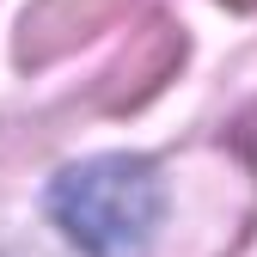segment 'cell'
<instances>
[{
	"label": "cell",
	"instance_id": "cell-2",
	"mask_svg": "<svg viewBox=\"0 0 257 257\" xmlns=\"http://www.w3.org/2000/svg\"><path fill=\"white\" fill-rule=\"evenodd\" d=\"M135 0H31L25 19H19V43L13 55L25 68H49V61L74 55L80 43H92L104 25L128 19Z\"/></svg>",
	"mask_w": 257,
	"mask_h": 257
},
{
	"label": "cell",
	"instance_id": "cell-1",
	"mask_svg": "<svg viewBox=\"0 0 257 257\" xmlns=\"http://www.w3.org/2000/svg\"><path fill=\"white\" fill-rule=\"evenodd\" d=\"M49 208L86 257H147L159 214H166V190L147 159L104 153L61 172L49 190Z\"/></svg>",
	"mask_w": 257,
	"mask_h": 257
},
{
	"label": "cell",
	"instance_id": "cell-3",
	"mask_svg": "<svg viewBox=\"0 0 257 257\" xmlns=\"http://www.w3.org/2000/svg\"><path fill=\"white\" fill-rule=\"evenodd\" d=\"M178 61H184V31L172 19H147V31H135L128 49L104 68V80H98V110L122 116V110L147 104L153 92L178 74Z\"/></svg>",
	"mask_w": 257,
	"mask_h": 257
},
{
	"label": "cell",
	"instance_id": "cell-4",
	"mask_svg": "<svg viewBox=\"0 0 257 257\" xmlns=\"http://www.w3.org/2000/svg\"><path fill=\"white\" fill-rule=\"evenodd\" d=\"M227 7H257V0H227Z\"/></svg>",
	"mask_w": 257,
	"mask_h": 257
}]
</instances>
